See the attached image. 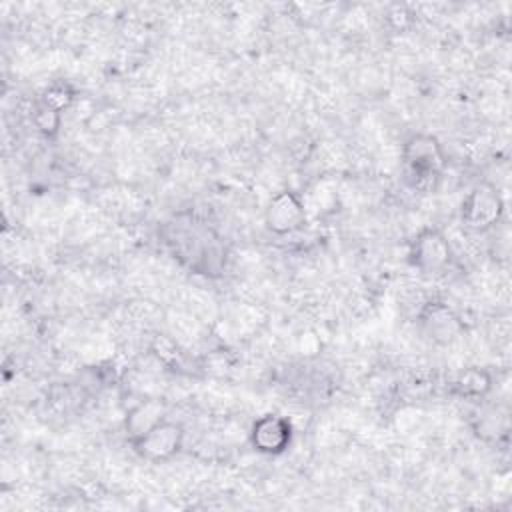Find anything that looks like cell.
<instances>
[{
    "mask_svg": "<svg viewBox=\"0 0 512 512\" xmlns=\"http://www.w3.org/2000/svg\"><path fill=\"white\" fill-rule=\"evenodd\" d=\"M402 166L406 182L420 190L430 192L436 188L446 166V152L440 140L428 132H416L402 144Z\"/></svg>",
    "mask_w": 512,
    "mask_h": 512,
    "instance_id": "6da1fadb",
    "label": "cell"
},
{
    "mask_svg": "<svg viewBox=\"0 0 512 512\" xmlns=\"http://www.w3.org/2000/svg\"><path fill=\"white\" fill-rule=\"evenodd\" d=\"M504 216V200L492 182H478L460 204V222L472 232L494 228Z\"/></svg>",
    "mask_w": 512,
    "mask_h": 512,
    "instance_id": "7a4b0ae2",
    "label": "cell"
},
{
    "mask_svg": "<svg viewBox=\"0 0 512 512\" xmlns=\"http://www.w3.org/2000/svg\"><path fill=\"white\" fill-rule=\"evenodd\" d=\"M454 252L446 234L438 228H422L408 244V262L422 274H442L452 264Z\"/></svg>",
    "mask_w": 512,
    "mask_h": 512,
    "instance_id": "3957f363",
    "label": "cell"
},
{
    "mask_svg": "<svg viewBox=\"0 0 512 512\" xmlns=\"http://www.w3.org/2000/svg\"><path fill=\"white\" fill-rule=\"evenodd\" d=\"M184 444V428L180 422L164 418L154 424L140 438L132 440V450L146 462H168L172 460Z\"/></svg>",
    "mask_w": 512,
    "mask_h": 512,
    "instance_id": "277c9868",
    "label": "cell"
},
{
    "mask_svg": "<svg viewBox=\"0 0 512 512\" xmlns=\"http://www.w3.org/2000/svg\"><path fill=\"white\" fill-rule=\"evenodd\" d=\"M418 326L422 334L438 346L456 342L464 332L462 318L444 300H428L418 312Z\"/></svg>",
    "mask_w": 512,
    "mask_h": 512,
    "instance_id": "5b68a950",
    "label": "cell"
},
{
    "mask_svg": "<svg viewBox=\"0 0 512 512\" xmlns=\"http://www.w3.org/2000/svg\"><path fill=\"white\" fill-rule=\"evenodd\" d=\"M264 224L276 236H286L304 228L306 208L302 198L290 188L276 192L264 208Z\"/></svg>",
    "mask_w": 512,
    "mask_h": 512,
    "instance_id": "8992f818",
    "label": "cell"
},
{
    "mask_svg": "<svg viewBox=\"0 0 512 512\" xmlns=\"http://www.w3.org/2000/svg\"><path fill=\"white\" fill-rule=\"evenodd\" d=\"M292 442V424L280 414H262L250 428V444L264 456H278Z\"/></svg>",
    "mask_w": 512,
    "mask_h": 512,
    "instance_id": "52a82bcc",
    "label": "cell"
},
{
    "mask_svg": "<svg viewBox=\"0 0 512 512\" xmlns=\"http://www.w3.org/2000/svg\"><path fill=\"white\" fill-rule=\"evenodd\" d=\"M166 418V406L160 398H146L140 400L136 406H132L124 418V428L128 442L140 438L144 432H148L154 424Z\"/></svg>",
    "mask_w": 512,
    "mask_h": 512,
    "instance_id": "ba28073f",
    "label": "cell"
},
{
    "mask_svg": "<svg viewBox=\"0 0 512 512\" xmlns=\"http://www.w3.org/2000/svg\"><path fill=\"white\" fill-rule=\"evenodd\" d=\"M494 378L488 368L468 366L452 380V394L464 400H482L492 390Z\"/></svg>",
    "mask_w": 512,
    "mask_h": 512,
    "instance_id": "9c48e42d",
    "label": "cell"
},
{
    "mask_svg": "<svg viewBox=\"0 0 512 512\" xmlns=\"http://www.w3.org/2000/svg\"><path fill=\"white\" fill-rule=\"evenodd\" d=\"M76 100V90L68 82H52L40 96V102L54 112H64L68 110Z\"/></svg>",
    "mask_w": 512,
    "mask_h": 512,
    "instance_id": "30bf717a",
    "label": "cell"
},
{
    "mask_svg": "<svg viewBox=\"0 0 512 512\" xmlns=\"http://www.w3.org/2000/svg\"><path fill=\"white\" fill-rule=\"evenodd\" d=\"M60 120H62L60 112H54L52 108L44 106L42 102H38L36 108H34V112H32V122H34V126H36L38 132H42L46 138H54V136L58 134V130H60Z\"/></svg>",
    "mask_w": 512,
    "mask_h": 512,
    "instance_id": "8fae6325",
    "label": "cell"
},
{
    "mask_svg": "<svg viewBox=\"0 0 512 512\" xmlns=\"http://www.w3.org/2000/svg\"><path fill=\"white\" fill-rule=\"evenodd\" d=\"M498 432L506 434V430H500L498 412L496 410H492V412H488V414L478 418V424H476V434L478 436H482V438H490L492 436L494 438V436H498Z\"/></svg>",
    "mask_w": 512,
    "mask_h": 512,
    "instance_id": "7c38bea8",
    "label": "cell"
}]
</instances>
